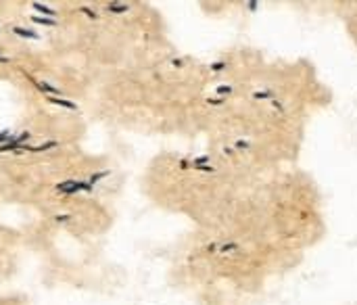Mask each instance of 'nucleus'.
I'll list each match as a JSON object with an SVG mask.
<instances>
[{
  "instance_id": "obj_1",
  "label": "nucleus",
  "mask_w": 357,
  "mask_h": 305,
  "mask_svg": "<svg viewBox=\"0 0 357 305\" xmlns=\"http://www.w3.org/2000/svg\"><path fill=\"white\" fill-rule=\"evenodd\" d=\"M222 63V161L249 174L297 165L314 117L335 98L318 67L303 57L270 59L251 46Z\"/></svg>"
},
{
  "instance_id": "obj_2",
  "label": "nucleus",
  "mask_w": 357,
  "mask_h": 305,
  "mask_svg": "<svg viewBox=\"0 0 357 305\" xmlns=\"http://www.w3.org/2000/svg\"><path fill=\"white\" fill-rule=\"evenodd\" d=\"M337 8H339V17L345 25L349 40L356 44L357 48V0L356 2H339Z\"/></svg>"
}]
</instances>
